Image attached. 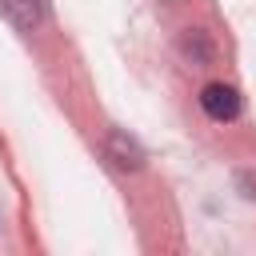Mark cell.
Returning a JSON list of instances; mask_svg holds the SVG:
<instances>
[{
  "label": "cell",
  "instance_id": "6da1fadb",
  "mask_svg": "<svg viewBox=\"0 0 256 256\" xmlns=\"http://www.w3.org/2000/svg\"><path fill=\"white\" fill-rule=\"evenodd\" d=\"M200 108H204L212 120H236V116H240V96H236V88H228V84H208V88L200 92Z\"/></svg>",
  "mask_w": 256,
  "mask_h": 256
},
{
  "label": "cell",
  "instance_id": "7a4b0ae2",
  "mask_svg": "<svg viewBox=\"0 0 256 256\" xmlns=\"http://www.w3.org/2000/svg\"><path fill=\"white\" fill-rule=\"evenodd\" d=\"M4 16L16 24V28H36L40 24V16H44V4L40 0H4Z\"/></svg>",
  "mask_w": 256,
  "mask_h": 256
},
{
  "label": "cell",
  "instance_id": "3957f363",
  "mask_svg": "<svg viewBox=\"0 0 256 256\" xmlns=\"http://www.w3.org/2000/svg\"><path fill=\"white\" fill-rule=\"evenodd\" d=\"M108 148H112V152L120 156V160H116L120 168H136V164H140V148H136L132 140L124 144V132H112V144H108Z\"/></svg>",
  "mask_w": 256,
  "mask_h": 256
}]
</instances>
